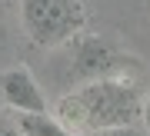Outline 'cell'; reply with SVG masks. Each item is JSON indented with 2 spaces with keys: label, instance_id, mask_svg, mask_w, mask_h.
Listing matches in <instances>:
<instances>
[{
  "label": "cell",
  "instance_id": "6da1fadb",
  "mask_svg": "<svg viewBox=\"0 0 150 136\" xmlns=\"http://www.w3.org/2000/svg\"><path fill=\"white\" fill-rule=\"evenodd\" d=\"M140 90L134 80L110 73V76H97L87 80L77 90L57 103L54 116L70 130L90 136L97 130H110V126H127L140 123Z\"/></svg>",
  "mask_w": 150,
  "mask_h": 136
},
{
  "label": "cell",
  "instance_id": "7a4b0ae2",
  "mask_svg": "<svg viewBox=\"0 0 150 136\" xmlns=\"http://www.w3.org/2000/svg\"><path fill=\"white\" fill-rule=\"evenodd\" d=\"M20 23L37 47H60L87 27L80 0H20Z\"/></svg>",
  "mask_w": 150,
  "mask_h": 136
},
{
  "label": "cell",
  "instance_id": "3957f363",
  "mask_svg": "<svg viewBox=\"0 0 150 136\" xmlns=\"http://www.w3.org/2000/svg\"><path fill=\"white\" fill-rule=\"evenodd\" d=\"M70 73H74L80 83L87 80H97V76H110V73H120V53L110 47V40L97 37V33H77L70 37Z\"/></svg>",
  "mask_w": 150,
  "mask_h": 136
},
{
  "label": "cell",
  "instance_id": "277c9868",
  "mask_svg": "<svg viewBox=\"0 0 150 136\" xmlns=\"http://www.w3.org/2000/svg\"><path fill=\"white\" fill-rule=\"evenodd\" d=\"M0 103L13 113H47V96L27 67H10L0 73Z\"/></svg>",
  "mask_w": 150,
  "mask_h": 136
},
{
  "label": "cell",
  "instance_id": "5b68a950",
  "mask_svg": "<svg viewBox=\"0 0 150 136\" xmlns=\"http://www.w3.org/2000/svg\"><path fill=\"white\" fill-rule=\"evenodd\" d=\"M17 130L23 136H83L57 120L54 113H17Z\"/></svg>",
  "mask_w": 150,
  "mask_h": 136
},
{
  "label": "cell",
  "instance_id": "8992f818",
  "mask_svg": "<svg viewBox=\"0 0 150 136\" xmlns=\"http://www.w3.org/2000/svg\"><path fill=\"white\" fill-rule=\"evenodd\" d=\"M90 136H150L140 123H127V126H110V130H97Z\"/></svg>",
  "mask_w": 150,
  "mask_h": 136
},
{
  "label": "cell",
  "instance_id": "52a82bcc",
  "mask_svg": "<svg viewBox=\"0 0 150 136\" xmlns=\"http://www.w3.org/2000/svg\"><path fill=\"white\" fill-rule=\"evenodd\" d=\"M140 126L150 133V93H144V96H140Z\"/></svg>",
  "mask_w": 150,
  "mask_h": 136
}]
</instances>
